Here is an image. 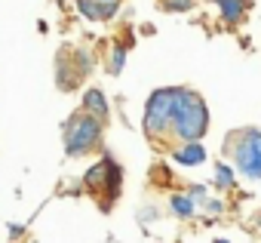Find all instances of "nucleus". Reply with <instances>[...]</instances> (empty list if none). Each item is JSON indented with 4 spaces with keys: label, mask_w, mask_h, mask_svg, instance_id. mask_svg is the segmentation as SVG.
Here are the masks:
<instances>
[{
    "label": "nucleus",
    "mask_w": 261,
    "mask_h": 243,
    "mask_svg": "<svg viewBox=\"0 0 261 243\" xmlns=\"http://www.w3.org/2000/svg\"><path fill=\"white\" fill-rule=\"evenodd\" d=\"M175 95H178V86H166V89L151 92V99L145 105V133L151 139H160V136H166L172 130Z\"/></svg>",
    "instance_id": "obj_3"
},
{
    "label": "nucleus",
    "mask_w": 261,
    "mask_h": 243,
    "mask_svg": "<svg viewBox=\"0 0 261 243\" xmlns=\"http://www.w3.org/2000/svg\"><path fill=\"white\" fill-rule=\"evenodd\" d=\"M123 65H126V46H123V43H117V46H114V53H111L108 71H111V74H120V71H123Z\"/></svg>",
    "instance_id": "obj_11"
},
{
    "label": "nucleus",
    "mask_w": 261,
    "mask_h": 243,
    "mask_svg": "<svg viewBox=\"0 0 261 243\" xmlns=\"http://www.w3.org/2000/svg\"><path fill=\"white\" fill-rule=\"evenodd\" d=\"M77 10H80L86 19H92V22L101 19V4H98V0H77Z\"/></svg>",
    "instance_id": "obj_10"
},
{
    "label": "nucleus",
    "mask_w": 261,
    "mask_h": 243,
    "mask_svg": "<svg viewBox=\"0 0 261 243\" xmlns=\"http://www.w3.org/2000/svg\"><path fill=\"white\" fill-rule=\"evenodd\" d=\"M233 160H237V166H240L243 176L261 179V151H258L243 133H240V139H237V145H233Z\"/></svg>",
    "instance_id": "obj_4"
},
{
    "label": "nucleus",
    "mask_w": 261,
    "mask_h": 243,
    "mask_svg": "<svg viewBox=\"0 0 261 243\" xmlns=\"http://www.w3.org/2000/svg\"><path fill=\"white\" fill-rule=\"evenodd\" d=\"M120 7V0H108V4H101V19H111Z\"/></svg>",
    "instance_id": "obj_15"
},
{
    "label": "nucleus",
    "mask_w": 261,
    "mask_h": 243,
    "mask_svg": "<svg viewBox=\"0 0 261 243\" xmlns=\"http://www.w3.org/2000/svg\"><path fill=\"white\" fill-rule=\"evenodd\" d=\"M258 225H261V212H258Z\"/></svg>",
    "instance_id": "obj_19"
},
{
    "label": "nucleus",
    "mask_w": 261,
    "mask_h": 243,
    "mask_svg": "<svg viewBox=\"0 0 261 243\" xmlns=\"http://www.w3.org/2000/svg\"><path fill=\"white\" fill-rule=\"evenodd\" d=\"M101 124L105 120H98L89 111L74 114L65 124V151H68V157H80V154L92 151L101 142Z\"/></svg>",
    "instance_id": "obj_2"
},
{
    "label": "nucleus",
    "mask_w": 261,
    "mask_h": 243,
    "mask_svg": "<svg viewBox=\"0 0 261 243\" xmlns=\"http://www.w3.org/2000/svg\"><path fill=\"white\" fill-rule=\"evenodd\" d=\"M191 194H194V197H203V194H206V188H203V185H194V188H191Z\"/></svg>",
    "instance_id": "obj_17"
},
{
    "label": "nucleus",
    "mask_w": 261,
    "mask_h": 243,
    "mask_svg": "<svg viewBox=\"0 0 261 243\" xmlns=\"http://www.w3.org/2000/svg\"><path fill=\"white\" fill-rule=\"evenodd\" d=\"M83 111L95 114L98 120H108V114H111V105L105 102V95H101L98 89H86V95H83Z\"/></svg>",
    "instance_id": "obj_6"
},
{
    "label": "nucleus",
    "mask_w": 261,
    "mask_h": 243,
    "mask_svg": "<svg viewBox=\"0 0 261 243\" xmlns=\"http://www.w3.org/2000/svg\"><path fill=\"white\" fill-rule=\"evenodd\" d=\"M98 4H108V0H98Z\"/></svg>",
    "instance_id": "obj_20"
},
{
    "label": "nucleus",
    "mask_w": 261,
    "mask_h": 243,
    "mask_svg": "<svg viewBox=\"0 0 261 243\" xmlns=\"http://www.w3.org/2000/svg\"><path fill=\"white\" fill-rule=\"evenodd\" d=\"M212 4L221 10V19H224L227 25H237V22L243 19V13H246V4H249V0H212Z\"/></svg>",
    "instance_id": "obj_7"
},
{
    "label": "nucleus",
    "mask_w": 261,
    "mask_h": 243,
    "mask_svg": "<svg viewBox=\"0 0 261 243\" xmlns=\"http://www.w3.org/2000/svg\"><path fill=\"white\" fill-rule=\"evenodd\" d=\"M206 130H209V108H206V102L197 92L178 86L175 111H172V133H175V139L200 142L206 136Z\"/></svg>",
    "instance_id": "obj_1"
},
{
    "label": "nucleus",
    "mask_w": 261,
    "mask_h": 243,
    "mask_svg": "<svg viewBox=\"0 0 261 243\" xmlns=\"http://www.w3.org/2000/svg\"><path fill=\"white\" fill-rule=\"evenodd\" d=\"M243 136H246V139H249V142H252L258 151H261V130H255V127H246V130H243Z\"/></svg>",
    "instance_id": "obj_14"
},
{
    "label": "nucleus",
    "mask_w": 261,
    "mask_h": 243,
    "mask_svg": "<svg viewBox=\"0 0 261 243\" xmlns=\"http://www.w3.org/2000/svg\"><path fill=\"white\" fill-rule=\"evenodd\" d=\"M215 185L218 188H233V169L227 163H218L215 166Z\"/></svg>",
    "instance_id": "obj_12"
},
{
    "label": "nucleus",
    "mask_w": 261,
    "mask_h": 243,
    "mask_svg": "<svg viewBox=\"0 0 261 243\" xmlns=\"http://www.w3.org/2000/svg\"><path fill=\"white\" fill-rule=\"evenodd\" d=\"M172 157H175V163L200 166V163L206 160V151H203V145H200V142H185L181 148H175V151H172Z\"/></svg>",
    "instance_id": "obj_5"
},
{
    "label": "nucleus",
    "mask_w": 261,
    "mask_h": 243,
    "mask_svg": "<svg viewBox=\"0 0 261 243\" xmlns=\"http://www.w3.org/2000/svg\"><path fill=\"white\" fill-rule=\"evenodd\" d=\"M215 243H227V240H215Z\"/></svg>",
    "instance_id": "obj_18"
},
{
    "label": "nucleus",
    "mask_w": 261,
    "mask_h": 243,
    "mask_svg": "<svg viewBox=\"0 0 261 243\" xmlns=\"http://www.w3.org/2000/svg\"><path fill=\"white\" fill-rule=\"evenodd\" d=\"M108 176H111V160H101V163H95V166H89L86 169V176H83V182H86V188H101V185H108Z\"/></svg>",
    "instance_id": "obj_8"
},
{
    "label": "nucleus",
    "mask_w": 261,
    "mask_h": 243,
    "mask_svg": "<svg viewBox=\"0 0 261 243\" xmlns=\"http://www.w3.org/2000/svg\"><path fill=\"white\" fill-rule=\"evenodd\" d=\"M172 212L178 218H191L194 215V197L191 194H172Z\"/></svg>",
    "instance_id": "obj_9"
},
{
    "label": "nucleus",
    "mask_w": 261,
    "mask_h": 243,
    "mask_svg": "<svg viewBox=\"0 0 261 243\" xmlns=\"http://www.w3.org/2000/svg\"><path fill=\"white\" fill-rule=\"evenodd\" d=\"M163 7L169 13H188V10H194V0H163Z\"/></svg>",
    "instance_id": "obj_13"
},
{
    "label": "nucleus",
    "mask_w": 261,
    "mask_h": 243,
    "mask_svg": "<svg viewBox=\"0 0 261 243\" xmlns=\"http://www.w3.org/2000/svg\"><path fill=\"white\" fill-rule=\"evenodd\" d=\"M206 212L218 215V212H221V200H206Z\"/></svg>",
    "instance_id": "obj_16"
}]
</instances>
